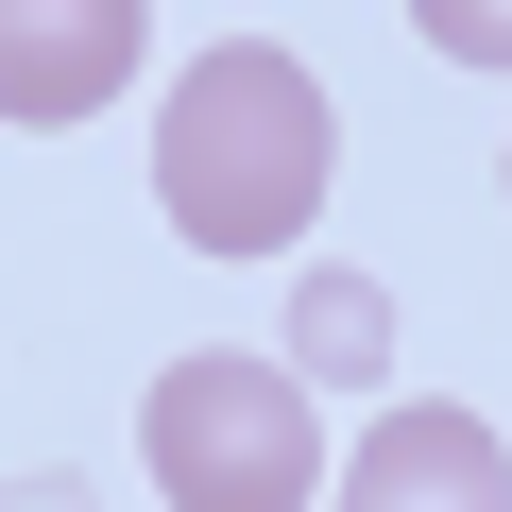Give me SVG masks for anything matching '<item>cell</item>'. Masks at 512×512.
Masks as SVG:
<instances>
[{
	"instance_id": "277c9868",
	"label": "cell",
	"mask_w": 512,
	"mask_h": 512,
	"mask_svg": "<svg viewBox=\"0 0 512 512\" xmlns=\"http://www.w3.org/2000/svg\"><path fill=\"white\" fill-rule=\"evenodd\" d=\"M325 512H512V444H495L478 410H444V393H410V410H376V427L342 444V478H325Z\"/></svg>"
},
{
	"instance_id": "8992f818",
	"label": "cell",
	"mask_w": 512,
	"mask_h": 512,
	"mask_svg": "<svg viewBox=\"0 0 512 512\" xmlns=\"http://www.w3.org/2000/svg\"><path fill=\"white\" fill-rule=\"evenodd\" d=\"M410 35H427L444 69H495V86H512V0H410Z\"/></svg>"
},
{
	"instance_id": "7a4b0ae2",
	"label": "cell",
	"mask_w": 512,
	"mask_h": 512,
	"mask_svg": "<svg viewBox=\"0 0 512 512\" xmlns=\"http://www.w3.org/2000/svg\"><path fill=\"white\" fill-rule=\"evenodd\" d=\"M137 478L171 512H325V410L291 359H256V342H188L154 393H137Z\"/></svg>"
},
{
	"instance_id": "5b68a950",
	"label": "cell",
	"mask_w": 512,
	"mask_h": 512,
	"mask_svg": "<svg viewBox=\"0 0 512 512\" xmlns=\"http://www.w3.org/2000/svg\"><path fill=\"white\" fill-rule=\"evenodd\" d=\"M376 359H393L376 274H308V308H291V376H376Z\"/></svg>"
},
{
	"instance_id": "6da1fadb",
	"label": "cell",
	"mask_w": 512,
	"mask_h": 512,
	"mask_svg": "<svg viewBox=\"0 0 512 512\" xmlns=\"http://www.w3.org/2000/svg\"><path fill=\"white\" fill-rule=\"evenodd\" d=\"M325 171H342V120H325V69L291 35H222L205 69H171L154 205H171L188 256H291L325 222Z\"/></svg>"
},
{
	"instance_id": "52a82bcc",
	"label": "cell",
	"mask_w": 512,
	"mask_h": 512,
	"mask_svg": "<svg viewBox=\"0 0 512 512\" xmlns=\"http://www.w3.org/2000/svg\"><path fill=\"white\" fill-rule=\"evenodd\" d=\"M495 188H512V171H495Z\"/></svg>"
},
{
	"instance_id": "3957f363",
	"label": "cell",
	"mask_w": 512,
	"mask_h": 512,
	"mask_svg": "<svg viewBox=\"0 0 512 512\" xmlns=\"http://www.w3.org/2000/svg\"><path fill=\"white\" fill-rule=\"evenodd\" d=\"M137 52H154V0H0V120L69 137L137 86Z\"/></svg>"
}]
</instances>
